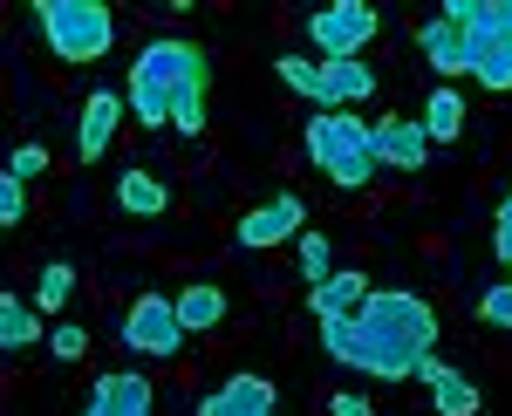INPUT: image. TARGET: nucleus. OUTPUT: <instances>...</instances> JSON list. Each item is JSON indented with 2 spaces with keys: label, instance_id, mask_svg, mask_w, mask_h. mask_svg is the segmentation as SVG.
Masks as SVG:
<instances>
[{
  "label": "nucleus",
  "instance_id": "obj_1",
  "mask_svg": "<svg viewBox=\"0 0 512 416\" xmlns=\"http://www.w3.org/2000/svg\"><path fill=\"white\" fill-rule=\"evenodd\" d=\"M321 348L342 362V369H362L376 382H403L417 376V362H431L437 348V314L424 294H403V287H369V301L355 314H335L321 321Z\"/></svg>",
  "mask_w": 512,
  "mask_h": 416
},
{
  "label": "nucleus",
  "instance_id": "obj_2",
  "mask_svg": "<svg viewBox=\"0 0 512 416\" xmlns=\"http://www.w3.org/2000/svg\"><path fill=\"white\" fill-rule=\"evenodd\" d=\"M437 21L465 35V76L478 89H512V0H444Z\"/></svg>",
  "mask_w": 512,
  "mask_h": 416
},
{
  "label": "nucleus",
  "instance_id": "obj_3",
  "mask_svg": "<svg viewBox=\"0 0 512 416\" xmlns=\"http://www.w3.org/2000/svg\"><path fill=\"white\" fill-rule=\"evenodd\" d=\"M308 157H315L321 178L342 191H362L376 178V144H369V123L355 110H321L308 123Z\"/></svg>",
  "mask_w": 512,
  "mask_h": 416
},
{
  "label": "nucleus",
  "instance_id": "obj_4",
  "mask_svg": "<svg viewBox=\"0 0 512 416\" xmlns=\"http://www.w3.org/2000/svg\"><path fill=\"white\" fill-rule=\"evenodd\" d=\"M192 48L198 41L185 35H158V41H144V55L130 62V116L144 123V130H164L171 123V103H178V82H185V62H192Z\"/></svg>",
  "mask_w": 512,
  "mask_h": 416
},
{
  "label": "nucleus",
  "instance_id": "obj_5",
  "mask_svg": "<svg viewBox=\"0 0 512 416\" xmlns=\"http://www.w3.org/2000/svg\"><path fill=\"white\" fill-rule=\"evenodd\" d=\"M35 28L62 62H103L117 41V14L103 0H35Z\"/></svg>",
  "mask_w": 512,
  "mask_h": 416
},
{
  "label": "nucleus",
  "instance_id": "obj_6",
  "mask_svg": "<svg viewBox=\"0 0 512 416\" xmlns=\"http://www.w3.org/2000/svg\"><path fill=\"white\" fill-rule=\"evenodd\" d=\"M376 7L369 0H335V7H315L308 14V35H315L321 62H362V48L376 41Z\"/></svg>",
  "mask_w": 512,
  "mask_h": 416
},
{
  "label": "nucleus",
  "instance_id": "obj_7",
  "mask_svg": "<svg viewBox=\"0 0 512 416\" xmlns=\"http://www.w3.org/2000/svg\"><path fill=\"white\" fill-rule=\"evenodd\" d=\"M123 348H130V355H151V362L178 355V348H185L178 301H171V294H137V307L123 314Z\"/></svg>",
  "mask_w": 512,
  "mask_h": 416
},
{
  "label": "nucleus",
  "instance_id": "obj_8",
  "mask_svg": "<svg viewBox=\"0 0 512 416\" xmlns=\"http://www.w3.org/2000/svg\"><path fill=\"white\" fill-rule=\"evenodd\" d=\"M294 232H308V198L280 191V198H267V205H253V212L239 219L233 246H246V253H267V246H287Z\"/></svg>",
  "mask_w": 512,
  "mask_h": 416
},
{
  "label": "nucleus",
  "instance_id": "obj_9",
  "mask_svg": "<svg viewBox=\"0 0 512 416\" xmlns=\"http://www.w3.org/2000/svg\"><path fill=\"white\" fill-rule=\"evenodd\" d=\"M369 144H376V164H390V171H424L431 164V137L410 116H376L369 123Z\"/></svg>",
  "mask_w": 512,
  "mask_h": 416
},
{
  "label": "nucleus",
  "instance_id": "obj_10",
  "mask_svg": "<svg viewBox=\"0 0 512 416\" xmlns=\"http://www.w3.org/2000/svg\"><path fill=\"white\" fill-rule=\"evenodd\" d=\"M123 110H130V96H117V89H89V96H82V130H76V157L82 164H96V157L110 151Z\"/></svg>",
  "mask_w": 512,
  "mask_h": 416
},
{
  "label": "nucleus",
  "instance_id": "obj_11",
  "mask_svg": "<svg viewBox=\"0 0 512 416\" xmlns=\"http://www.w3.org/2000/svg\"><path fill=\"white\" fill-rule=\"evenodd\" d=\"M151 410H158L151 376L117 369V376H96V389H89V410H82V416H151Z\"/></svg>",
  "mask_w": 512,
  "mask_h": 416
},
{
  "label": "nucleus",
  "instance_id": "obj_12",
  "mask_svg": "<svg viewBox=\"0 0 512 416\" xmlns=\"http://www.w3.org/2000/svg\"><path fill=\"white\" fill-rule=\"evenodd\" d=\"M274 382L267 376H226L212 396H198V416H274Z\"/></svg>",
  "mask_w": 512,
  "mask_h": 416
},
{
  "label": "nucleus",
  "instance_id": "obj_13",
  "mask_svg": "<svg viewBox=\"0 0 512 416\" xmlns=\"http://www.w3.org/2000/svg\"><path fill=\"white\" fill-rule=\"evenodd\" d=\"M369 96H376V69L369 62H321V82H315L321 110H355Z\"/></svg>",
  "mask_w": 512,
  "mask_h": 416
},
{
  "label": "nucleus",
  "instance_id": "obj_14",
  "mask_svg": "<svg viewBox=\"0 0 512 416\" xmlns=\"http://www.w3.org/2000/svg\"><path fill=\"white\" fill-rule=\"evenodd\" d=\"M205 89H212V55L192 48L185 82H178V103H171V130H178V137H198V130H205Z\"/></svg>",
  "mask_w": 512,
  "mask_h": 416
},
{
  "label": "nucleus",
  "instance_id": "obj_15",
  "mask_svg": "<svg viewBox=\"0 0 512 416\" xmlns=\"http://www.w3.org/2000/svg\"><path fill=\"white\" fill-rule=\"evenodd\" d=\"M417 376L431 382V403H437V416H478L485 410V396H478L472 382L458 376L451 362H417Z\"/></svg>",
  "mask_w": 512,
  "mask_h": 416
},
{
  "label": "nucleus",
  "instance_id": "obj_16",
  "mask_svg": "<svg viewBox=\"0 0 512 416\" xmlns=\"http://www.w3.org/2000/svg\"><path fill=\"white\" fill-rule=\"evenodd\" d=\"M417 48H424V62H431L437 76L444 82H458L465 76V35H458V28H451V21H424V28H417Z\"/></svg>",
  "mask_w": 512,
  "mask_h": 416
},
{
  "label": "nucleus",
  "instance_id": "obj_17",
  "mask_svg": "<svg viewBox=\"0 0 512 416\" xmlns=\"http://www.w3.org/2000/svg\"><path fill=\"white\" fill-rule=\"evenodd\" d=\"M369 301V280L362 273H328L321 287H308V307H315V321H335V314H355V307Z\"/></svg>",
  "mask_w": 512,
  "mask_h": 416
},
{
  "label": "nucleus",
  "instance_id": "obj_18",
  "mask_svg": "<svg viewBox=\"0 0 512 416\" xmlns=\"http://www.w3.org/2000/svg\"><path fill=\"white\" fill-rule=\"evenodd\" d=\"M178 321H185V335H205V328H219L226 321V287H212V280H198L178 294Z\"/></svg>",
  "mask_w": 512,
  "mask_h": 416
},
{
  "label": "nucleus",
  "instance_id": "obj_19",
  "mask_svg": "<svg viewBox=\"0 0 512 416\" xmlns=\"http://www.w3.org/2000/svg\"><path fill=\"white\" fill-rule=\"evenodd\" d=\"M117 205L130 212V219H158L164 205H171V191H164V178H151V171H123L117 178Z\"/></svg>",
  "mask_w": 512,
  "mask_h": 416
},
{
  "label": "nucleus",
  "instance_id": "obj_20",
  "mask_svg": "<svg viewBox=\"0 0 512 416\" xmlns=\"http://www.w3.org/2000/svg\"><path fill=\"white\" fill-rule=\"evenodd\" d=\"M458 130H465V96H458V89H431V103H424V137H431V144H458Z\"/></svg>",
  "mask_w": 512,
  "mask_h": 416
},
{
  "label": "nucleus",
  "instance_id": "obj_21",
  "mask_svg": "<svg viewBox=\"0 0 512 416\" xmlns=\"http://www.w3.org/2000/svg\"><path fill=\"white\" fill-rule=\"evenodd\" d=\"M0 341H7V355H21V348L41 341V314L21 307V294H0Z\"/></svg>",
  "mask_w": 512,
  "mask_h": 416
},
{
  "label": "nucleus",
  "instance_id": "obj_22",
  "mask_svg": "<svg viewBox=\"0 0 512 416\" xmlns=\"http://www.w3.org/2000/svg\"><path fill=\"white\" fill-rule=\"evenodd\" d=\"M294 260H301V273H308V287H321V280L335 273V246H328L321 232H301V239H294Z\"/></svg>",
  "mask_w": 512,
  "mask_h": 416
},
{
  "label": "nucleus",
  "instance_id": "obj_23",
  "mask_svg": "<svg viewBox=\"0 0 512 416\" xmlns=\"http://www.w3.org/2000/svg\"><path fill=\"white\" fill-rule=\"evenodd\" d=\"M274 76L287 82V89H294V96H308V103H315V82H321V62H308V55H280V62H274Z\"/></svg>",
  "mask_w": 512,
  "mask_h": 416
},
{
  "label": "nucleus",
  "instance_id": "obj_24",
  "mask_svg": "<svg viewBox=\"0 0 512 416\" xmlns=\"http://www.w3.org/2000/svg\"><path fill=\"white\" fill-rule=\"evenodd\" d=\"M69 294H76V273H69V266H41L35 307H69Z\"/></svg>",
  "mask_w": 512,
  "mask_h": 416
},
{
  "label": "nucleus",
  "instance_id": "obj_25",
  "mask_svg": "<svg viewBox=\"0 0 512 416\" xmlns=\"http://www.w3.org/2000/svg\"><path fill=\"white\" fill-rule=\"evenodd\" d=\"M21 212H28V178H0V226H21Z\"/></svg>",
  "mask_w": 512,
  "mask_h": 416
},
{
  "label": "nucleus",
  "instance_id": "obj_26",
  "mask_svg": "<svg viewBox=\"0 0 512 416\" xmlns=\"http://www.w3.org/2000/svg\"><path fill=\"white\" fill-rule=\"evenodd\" d=\"M48 348H55V355H62V362H82V355H89V335H82L76 321H62V328H55V335H48Z\"/></svg>",
  "mask_w": 512,
  "mask_h": 416
},
{
  "label": "nucleus",
  "instance_id": "obj_27",
  "mask_svg": "<svg viewBox=\"0 0 512 416\" xmlns=\"http://www.w3.org/2000/svg\"><path fill=\"white\" fill-rule=\"evenodd\" d=\"M478 321H485V328H512V287H492V294L478 301Z\"/></svg>",
  "mask_w": 512,
  "mask_h": 416
},
{
  "label": "nucleus",
  "instance_id": "obj_28",
  "mask_svg": "<svg viewBox=\"0 0 512 416\" xmlns=\"http://www.w3.org/2000/svg\"><path fill=\"white\" fill-rule=\"evenodd\" d=\"M7 171H14V178H41V171H48V151H41V144H14Z\"/></svg>",
  "mask_w": 512,
  "mask_h": 416
},
{
  "label": "nucleus",
  "instance_id": "obj_29",
  "mask_svg": "<svg viewBox=\"0 0 512 416\" xmlns=\"http://www.w3.org/2000/svg\"><path fill=\"white\" fill-rule=\"evenodd\" d=\"M492 253L512 266V185H506V198H499V226H492Z\"/></svg>",
  "mask_w": 512,
  "mask_h": 416
},
{
  "label": "nucleus",
  "instance_id": "obj_30",
  "mask_svg": "<svg viewBox=\"0 0 512 416\" xmlns=\"http://www.w3.org/2000/svg\"><path fill=\"white\" fill-rule=\"evenodd\" d=\"M328 416H376V410H369L362 396H335V403H328Z\"/></svg>",
  "mask_w": 512,
  "mask_h": 416
}]
</instances>
